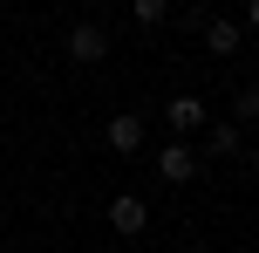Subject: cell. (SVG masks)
<instances>
[{
    "mask_svg": "<svg viewBox=\"0 0 259 253\" xmlns=\"http://www.w3.org/2000/svg\"><path fill=\"white\" fill-rule=\"evenodd\" d=\"M62 55H68L75 68H96V62L109 55V34H103V21H75V27H68V41H62Z\"/></svg>",
    "mask_w": 259,
    "mask_h": 253,
    "instance_id": "6da1fadb",
    "label": "cell"
},
{
    "mask_svg": "<svg viewBox=\"0 0 259 253\" xmlns=\"http://www.w3.org/2000/svg\"><path fill=\"white\" fill-rule=\"evenodd\" d=\"M164 123H170L178 137H191V130H205V123H211V103L184 89V96H170V103H164Z\"/></svg>",
    "mask_w": 259,
    "mask_h": 253,
    "instance_id": "7a4b0ae2",
    "label": "cell"
},
{
    "mask_svg": "<svg viewBox=\"0 0 259 253\" xmlns=\"http://www.w3.org/2000/svg\"><path fill=\"white\" fill-rule=\"evenodd\" d=\"M143 137H150V130H143V117H137V110H116V117H109V130H103V144L116 151V158H137V151H143Z\"/></svg>",
    "mask_w": 259,
    "mask_h": 253,
    "instance_id": "3957f363",
    "label": "cell"
},
{
    "mask_svg": "<svg viewBox=\"0 0 259 253\" xmlns=\"http://www.w3.org/2000/svg\"><path fill=\"white\" fill-rule=\"evenodd\" d=\"M157 171H164V185H191L198 178V151L191 144H164L157 151Z\"/></svg>",
    "mask_w": 259,
    "mask_h": 253,
    "instance_id": "277c9868",
    "label": "cell"
},
{
    "mask_svg": "<svg viewBox=\"0 0 259 253\" xmlns=\"http://www.w3.org/2000/svg\"><path fill=\"white\" fill-rule=\"evenodd\" d=\"M205 151H211V164H219V158H246V137H239V123L211 117V123H205Z\"/></svg>",
    "mask_w": 259,
    "mask_h": 253,
    "instance_id": "5b68a950",
    "label": "cell"
},
{
    "mask_svg": "<svg viewBox=\"0 0 259 253\" xmlns=\"http://www.w3.org/2000/svg\"><path fill=\"white\" fill-rule=\"evenodd\" d=\"M109 226H116L123 240H137V233L150 226V205H143V199H130V192H123V199H109Z\"/></svg>",
    "mask_w": 259,
    "mask_h": 253,
    "instance_id": "8992f818",
    "label": "cell"
},
{
    "mask_svg": "<svg viewBox=\"0 0 259 253\" xmlns=\"http://www.w3.org/2000/svg\"><path fill=\"white\" fill-rule=\"evenodd\" d=\"M239 41H246L239 21H205V48H211V55H239Z\"/></svg>",
    "mask_w": 259,
    "mask_h": 253,
    "instance_id": "52a82bcc",
    "label": "cell"
},
{
    "mask_svg": "<svg viewBox=\"0 0 259 253\" xmlns=\"http://www.w3.org/2000/svg\"><path fill=\"white\" fill-rule=\"evenodd\" d=\"M130 14H137V27H157L170 14V0H130Z\"/></svg>",
    "mask_w": 259,
    "mask_h": 253,
    "instance_id": "ba28073f",
    "label": "cell"
},
{
    "mask_svg": "<svg viewBox=\"0 0 259 253\" xmlns=\"http://www.w3.org/2000/svg\"><path fill=\"white\" fill-rule=\"evenodd\" d=\"M252 117H259V96H252V82H246V89L232 96V123H252Z\"/></svg>",
    "mask_w": 259,
    "mask_h": 253,
    "instance_id": "9c48e42d",
    "label": "cell"
}]
</instances>
